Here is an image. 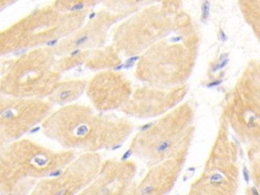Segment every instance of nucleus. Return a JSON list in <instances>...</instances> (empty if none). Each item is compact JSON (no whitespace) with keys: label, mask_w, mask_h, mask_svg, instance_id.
<instances>
[{"label":"nucleus","mask_w":260,"mask_h":195,"mask_svg":"<svg viewBox=\"0 0 260 195\" xmlns=\"http://www.w3.org/2000/svg\"><path fill=\"white\" fill-rule=\"evenodd\" d=\"M136 167L131 161L115 159L101 164L98 175L82 193L89 194H120L130 192Z\"/></svg>","instance_id":"15"},{"label":"nucleus","mask_w":260,"mask_h":195,"mask_svg":"<svg viewBox=\"0 0 260 195\" xmlns=\"http://www.w3.org/2000/svg\"><path fill=\"white\" fill-rule=\"evenodd\" d=\"M74 157L70 149L54 151L22 137L12 140L0 154V194L30 193L40 180L58 175Z\"/></svg>","instance_id":"3"},{"label":"nucleus","mask_w":260,"mask_h":195,"mask_svg":"<svg viewBox=\"0 0 260 195\" xmlns=\"http://www.w3.org/2000/svg\"><path fill=\"white\" fill-rule=\"evenodd\" d=\"M46 99H24L0 92V135L8 141L22 137L51 113Z\"/></svg>","instance_id":"10"},{"label":"nucleus","mask_w":260,"mask_h":195,"mask_svg":"<svg viewBox=\"0 0 260 195\" xmlns=\"http://www.w3.org/2000/svg\"><path fill=\"white\" fill-rule=\"evenodd\" d=\"M8 142H10V141H8L5 137H3L2 135H0V154H1L2 150L4 149V147L6 146V144H7Z\"/></svg>","instance_id":"21"},{"label":"nucleus","mask_w":260,"mask_h":195,"mask_svg":"<svg viewBox=\"0 0 260 195\" xmlns=\"http://www.w3.org/2000/svg\"><path fill=\"white\" fill-rule=\"evenodd\" d=\"M166 0H104L102 2L105 9L119 14L129 15L144 7L161 3Z\"/></svg>","instance_id":"18"},{"label":"nucleus","mask_w":260,"mask_h":195,"mask_svg":"<svg viewBox=\"0 0 260 195\" xmlns=\"http://www.w3.org/2000/svg\"><path fill=\"white\" fill-rule=\"evenodd\" d=\"M189 16L181 0H166L135 11L123 19L114 35V47L124 56L143 53L173 32Z\"/></svg>","instance_id":"6"},{"label":"nucleus","mask_w":260,"mask_h":195,"mask_svg":"<svg viewBox=\"0 0 260 195\" xmlns=\"http://www.w3.org/2000/svg\"><path fill=\"white\" fill-rule=\"evenodd\" d=\"M239 184L237 145L221 130L206 160L201 176L191 186L190 193L234 194Z\"/></svg>","instance_id":"9"},{"label":"nucleus","mask_w":260,"mask_h":195,"mask_svg":"<svg viewBox=\"0 0 260 195\" xmlns=\"http://www.w3.org/2000/svg\"><path fill=\"white\" fill-rule=\"evenodd\" d=\"M57 56L52 47L23 52L3 62L0 68V92L24 99H46L60 82Z\"/></svg>","instance_id":"7"},{"label":"nucleus","mask_w":260,"mask_h":195,"mask_svg":"<svg viewBox=\"0 0 260 195\" xmlns=\"http://www.w3.org/2000/svg\"><path fill=\"white\" fill-rule=\"evenodd\" d=\"M18 0H0V12L3 11L4 9H6L7 7H9L10 5H12L13 3L17 2Z\"/></svg>","instance_id":"20"},{"label":"nucleus","mask_w":260,"mask_h":195,"mask_svg":"<svg viewBox=\"0 0 260 195\" xmlns=\"http://www.w3.org/2000/svg\"><path fill=\"white\" fill-rule=\"evenodd\" d=\"M124 14L114 13L107 9H102L94 16L90 17V20L82 24L77 30L70 36L62 39L53 48L57 57L65 56L73 51H86L89 49L98 48L105 43L107 32L109 29L122 20Z\"/></svg>","instance_id":"12"},{"label":"nucleus","mask_w":260,"mask_h":195,"mask_svg":"<svg viewBox=\"0 0 260 195\" xmlns=\"http://www.w3.org/2000/svg\"><path fill=\"white\" fill-rule=\"evenodd\" d=\"M194 111L188 104H179L157 121L140 130L132 140L131 150L146 166L165 159L186 156L195 131Z\"/></svg>","instance_id":"5"},{"label":"nucleus","mask_w":260,"mask_h":195,"mask_svg":"<svg viewBox=\"0 0 260 195\" xmlns=\"http://www.w3.org/2000/svg\"><path fill=\"white\" fill-rule=\"evenodd\" d=\"M75 158V157H74ZM74 158L57 177L40 180L31 194H75L83 192L94 180L102 160L96 152H85Z\"/></svg>","instance_id":"11"},{"label":"nucleus","mask_w":260,"mask_h":195,"mask_svg":"<svg viewBox=\"0 0 260 195\" xmlns=\"http://www.w3.org/2000/svg\"><path fill=\"white\" fill-rule=\"evenodd\" d=\"M85 91L96 111L110 113L124 106L132 93V88L123 74L102 71L86 83Z\"/></svg>","instance_id":"14"},{"label":"nucleus","mask_w":260,"mask_h":195,"mask_svg":"<svg viewBox=\"0 0 260 195\" xmlns=\"http://www.w3.org/2000/svg\"><path fill=\"white\" fill-rule=\"evenodd\" d=\"M88 12H61L52 5L34 9L0 30V58L56 45L77 30Z\"/></svg>","instance_id":"4"},{"label":"nucleus","mask_w":260,"mask_h":195,"mask_svg":"<svg viewBox=\"0 0 260 195\" xmlns=\"http://www.w3.org/2000/svg\"><path fill=\"white\" fill-rule=\"evenodd\" d=\"M44 134L66 149L96 152L118 147L132 132V124L85 105L66 104L42 122Z\"/></svg>","instance_id":"1"},{"label":"nucleus","mask_w":260,"mask_h":195,"mask_svg":"<svg viewBox=\"0 0 260 195\" xmlns=\"http://www.w3.org/2000/svg\"><path fill=\"white\" fill-rule=\"evenodd\" d=\"M186 85L165 89L157 87H144L132 91L128 101L120 109L125 114L145 119L164 115L178 106L187 93Z\"/></svg>","instance_id":"13"},{"label":"nucleus","mask_w":260,"mask_h":195,"mask_svg":"<svg viewBox=\"0 0 260 195\" xmlns=\"http://www.w3.org/2000/svg\"><path fill=\"white\" fill-rule=\"evenodd\" d=\"M103 1L104 0H54L51 5L61 12H79L89 11Z\"/></svg>","instance_id":"19"},{"label":"nucleus","mask_w":260,"mask_h":195,"mask_svg":"<svg viewBox=\"0 0 260 195\" xmlns=\"http://www.w3.org/2000/svg\"><path fill=\"white\" fill-rule=\"evenodd\" d=\"M84 80H71V81H60L52 93L47 100L52 105H66L78 99L86 87Z\"/></svg>","instance_id":"17"},{"label":"nucleus","mask_w":260,"mask_h":195,"mask_svg":"<svg viewBox=\"0 0 260 195\" xmlns=\"http://www.w3.org/2000/svg\"><path fill=\"white\" fill-rule=\"evenodd\" d=\"M186 156L172 157L149 167L144 178L134 187L138 194H166L175 186Z\"/></svg>","instance_id":"16"},{"label":"nucleus","mask_w":260,"mask_h":195,"mask_svg":"<svg viewBox=\"0 0 260 195\" xmlns=\"http://www.w3.org/2000/svg\"><path fill=\"white\" fill-rule=\"evenodd\" d=\"M0 68H1V64H0Z\"/></svg>","instance_id":"22"},{"label":"nucleus","mask_w":260,"mask_h":195,"mask_svg":"<svg viewBox=\"0 0 260 195\" xmlns=\"http://www.w3.org/2000/svg\"><path fill=\"white\" fill-rule=\"evenodd\" d=\"M198 45L199 37L189 15L173 32L143 52L136 77L157 88L184 85L195 65Z\"/></svg>","instance_id":"2"},{"label":"nucleus","mask_w":260,"mask_h":195,"mask_svg":"<svg viewBox=\"0 0 260 195\" xmlns=\"http://www.w3.org/2000/svg\"><path fill=\"white\" fill-rule=\"evenodd\" d=\"M259 67L252 64L243 72L225 105V125L231 126L240 140L251 144L259 141Z\"/></svg>","instance_id":"8"}]
</instances>
